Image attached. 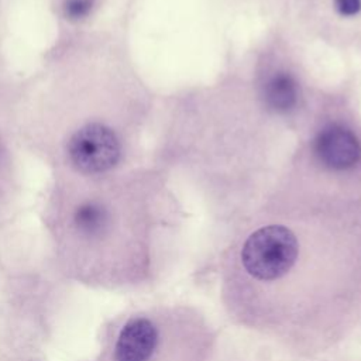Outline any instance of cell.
<instances>
[{
    "mask_svg": "<svg viewBox=\"0 0 361 361\" xmlns=\"http://www.w3.org/2000/svg\"><path fill=\"white\" fill-rule=\"evenodd\" d=\"M114 78L102 31L58 35L30 76L0 90V121L52 172L113 173L124 157Z\"/></svg>",
    "mask_w": 361,
    "mask_h": 361,
    "instance_id": "6da1fadb",
    "label": "cell"
},
{
    "mask_svg": "<svg viewBox=\"0 0 361 361\" xmlns=\"http://www.w3.org/2000/svg\"><path fill=\"white\" fill-rule=\"evenodd\" d=\"M164 340L161 326L148 316L130 319L117 337L116 361H148Z\"/></svg>",
    "mask_w": 361,
    "mask_h": 361,
    "instance_id": "7a4b0ae2",
    "label": "cell"
},
{
    "mask_svg": "<svg viewBox=\"0 0 361 361\" xmlns=\"http://www.w3.org/2000/svg\"><path fill=\"white\" fill-rule=\"evenodd\" d=\"M56 20L58 35L102 31L99 21L107 0H45Z\"/></svg>",
    "mask_w": 361,
    "mask_h": 361,
    "instance_id": "3957f363",
    "label": "cell"
},
{
    "mask_svg": "<svg viewBox=\"0 0 361 361\" xmlns=\"http://www.w3.org/2000/svg\"><path fill=\"white\" fill-rule=\"evenodd\" d=\"M314 154L331 169H348L361 158L358 138L345 127L331 124L324 127L314 140Z\"/></svg>",
    "mask_w": 361,
    "mask_h": 361,
    "instance_id": "277c9868",
    "label": "cell"
},
{
    "mask_svg": "<svg viewBox=\"0 0 361 361\" xmlns=\"http://www.w3.org/2000/svg\"><path fill=\"white\" fill-rule=\"evenodd\" d=\"M17 142L0 121V200L11 196L23 180Z\"/></svg>",
    "mask_w": 361,
    "mask_h": 361,
    "instance_id": "5b68a950",
    "label": "cell"
},
{
    "mask_svg": "<svg viewBox=\"0 0 361 361\" xmlns=\"http://www.w3.org/2000/svg\"><path fill=\"white\" fill-rule=\"evenodd\" d=\"M262 96L268 109L285 113L293 109L298 103V85L289 73L279 72L267 80Z\"/></svg>",
    "mask_w": 361,
    "mask_h": 361,
    "instance_id": "8992f818",
    "label": "cell"
},
{
    "mask_svg": "<svg viewBox=\"0 0 361 361\" xmlns=\"http://www.w3.org/2000/svg\"><path fill=\"white\" fill-rule=\"evenodd\" d=\"M11 0H0V90L10 82L7 78V37Z\"/></svg>",
    "mask_w": 361,
    "mask_h": 361,
    "instance_id": "52a82bcc",
    "label": "cell"
},
{
    "mask_svg": "<svg viewBox=\"0 0 361 361\" xmlns=\"http://www.w3.org/2000/svg\"><path fill=\"white\" fill-rule=\"evenodd\" d=\"M334 4L343 16H355L361 10V0H334Z\"/></svg>",
    "mask_w": 361,
    "mask_h": 361,
    "instance_id": "ba28073f",
    "label": "cell"
}]
</instances>
